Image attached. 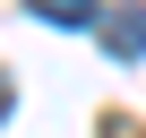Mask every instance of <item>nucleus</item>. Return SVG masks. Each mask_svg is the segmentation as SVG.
<instances>
[{
	"label": "nucleus",
	"instance_id": "obj_1",
	"mask_svg": "<svg viewBox=\"0 0 146 138\" xmlns=\"http://www.w3.org/2000/svg\"><path fill=\"white\" fill-rule=\"evenodd\" d=\"M95 35H103V52H112V60H146V9H103V17H95Z\"/></svg>",
	"mask_w": 146,
	"mask_h": 138
},
{
	"label": "nucleus",
	"instance_id": "obj_2",
	"mask_svg": "<svg viewBox=\"0 0 146 138\" xmlns=\"http://www.w3.org/2000/svg\"><path fill=\"white\" fill-rule=\"evenodd\" d=\"M26 17H43V26H95L103 9L95 0H26Z\"/></svg>",
	"mask_w": 146,
	"mask_h": 138
},
{
	"label": "nucleus",
	"instance_id": "obj_3",
	"mask_svg": "<svg viewBox=\"0 0 146 138\" xmlns=\"http://www.w3.org/2000/svg\"><path fill=\"white\" fill-rule=\"evenodd\" d=\"M9 112H17V95H9V78H0V121H9Z\"/></svg>",
	"mask_w": 146,
	"mask_h": 138
}]
</instances>
